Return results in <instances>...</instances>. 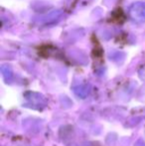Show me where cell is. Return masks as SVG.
I'll return each mask as SVG.
<instances>
[{
  "instance_id": "cell-1",
  "label": "cell",
  "mask_w": 145,
  "mask_h": 146,
  "mask_svg": "<svg viewBox=\"0 0 145 146\" xmlns=\"http://www.w3.org/2000/svg\"><path fill=\"white\" fill-rule=\"evenodd\" d=\"M75 92L77 94V96H79V98H85V96H87V94H89V90H87V88H85L79 87V88H75Z\"/></svg>"
}]
</instances>
